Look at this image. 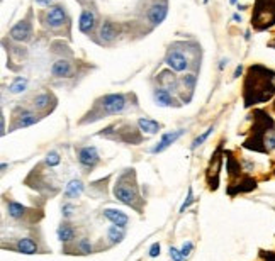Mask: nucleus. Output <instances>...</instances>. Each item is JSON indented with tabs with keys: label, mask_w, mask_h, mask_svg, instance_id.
<instances>
[{
	"label": "nucleus",
	"mask_w": 275,
	"mask_h": 261,
	"mask_svg": "<svg viewBox=\"0 0 275 261\" xmlns=\"http://www.w3.org/2000/svg\"><path fill=\"white\" fill-rule=\"evenodd\" d=\"M253 131V129H252ZM255 136L252 139H248L245 143V148L248 149H255V151H262V153H270L275 149V129H274V122L269 119V115L260 121H257V127H255Z\"/></svg>",
	"instance_id": "obj_1"
},
{
	"label": "nucleus",
	"mask_w": 275,
	"mask_h": 261,
	"mask_svg": "<svg viewBox=\"0 0 275 261\" xmlns=\"http://www.w3.org/2000/svg\"><path fill=\"white\" fill-rule=\"evenodd\" d=\"M136 173L134 170H126L121 176L117 178L116 181V186H114V197L117 198L119 202L126 205H131L134 209L139 210V207L136 205L139 198V193H138V186H136Z\"/></svg>",
	"instance_id": "obj_2"
},
{
	"label": "nucleus",
	"mask_w": 275,
	"mask_h": 261,
	"mask_svg": "<svg viewBox=\"0 0 275 261\" xmlns=\"http://www.w3.org/2000/svg\"><path fill=\"white\" fill-rule=\"evenodd\" d=\"M100 105L107 114H119L126 109V98L121 93H109L100 100Z\"/></svg>",
	"instance_id": "obj_3"
},
{
	"label": "nucleus",
	"mask_w": 275,
	"mask_h": 261,
	"mask_svg": "<svg viewBox=\"0 0 275 261\" xmlns=\"http://www.w3.org/2000/svg\"><path fill=\"white\" fill-rule=\"evenodd\" d=\"M221 163H223V158H221V148L214 153L211 160V165L207 168V185L211 190H216L217 185H219V170H221Z\"/></svg>",
	"instance_id": "obj_4"
},
{
	"label": "nucleus",
	"mask_w": 275,
	"mask_h": 261,
	"mask_svg": "<svg viewBox=\"0 0 275 261\" xmlns=\"http://www.w3.org/2000/svg\"><path fill=\"white\" fill-rule=\"evenodd\" d=\"M79 161H80L82 167L93 168L98 161H100V156H98L97 149L93 146H87V148L79 149Z\"/></svg>",
	"instance_id": "obj_5"
},
{
	"label": "nucleus",
	"mask_w": 275,
	"mask_h": 261,
	"mask_svg": "<svg viewBox=\"0 0 275 261\" xmlns=\"http://www.w3.org/2000/svg\"><path fill=\"white\" fill-rule=\"evenodd\" d=\"M32 36V29H31V24L27 20H20V22L15 24L14 27L10 29V37L15 41H29Z\"/></svg>",
	"instance_id": "obj_6"
},
{
	"label": "nucleus",
	"mask_w": 275,
	"mask_h": 261,
	"mask_svg": "<svg viewBox=\"0 0 275 261\" xmlns=\"http://www.w3.org/2000/svg\"><path fill=\"white\" fill-rule=\"evenodd\" d=\"M183 134V131L182 129H179V131H172V132H167V134H163L162 136V139L158 141V144L155 146L153 149H151V153L153 155H157V153H162V151H165V149L168 146H172V144L177 141L180 136Z\"/></svg>",
	"instance_id": "obj_7"
},
{
	"label": "nucleus",
	"mask_w": 275,
	"mask_h": 261,
	"mask_svg": "<svg viewBox=\"0 0 275 261\" xmlns=\"http://www.w3.org/2000/svg\"><path fill=\"white\" fill-rule=\"evenodd\" d=\"M167 65L170 66L172 70H175V72H183V70H187L188 61H187L185 55H182V53H179V51H174L167 56Z\"/></svg>",
	"instance_id": "obj_8"
},
{
	"label": "nucleus",
	"mask_w": 275,
	"mask_h": 261,
	"mask_svg": "<svg viewBox=\"0 0 275 261\" xmlns=\"http://www.w3.org/2000/svg\"><path fill=\"white\" fill-rule=\"evenodd\" d=\"M104 217L109 219L114 226H119V227H122V229L128 226V221H129L128 215L122 212V210H117V209H105L104 210Z\"/></svg>",
	"instance_id": "obj_9"
},
{
	"label": "nucleus",
	"mask_w": 275,
	"mask_h": 261,
	"mask_svg": "<svg viewBox=\"0 0 275 261\" xmlns=\"http://www.w3.org/2000/svg\"><path fill=\"white\" fill-rule=\"evenodd\" d=\"M65 19H67V15H65V9L61 5L51 7V10L48 12V17H46L49 27H60L65 22Z\"/></svg>",
	"instance_id": "obj_10"
},
{
	"label": "nucleus",
	"mask_w": 275,
	"mask_h": 261,
	"mask_svg": "<svg viewBox=\"0 0 275 261\" xmlns=\"http://www.w3.org/2000/svg\"><path fill=\"white\" fill-rule=\"evenodd\" d=\"M167 3H155L153 7L150 9V14H148V17H150V22L153 24V26H158V24H162L163 20L167 17Z\"/></svg>",
	"instance_id": "obj_11"
},
{
	"label": "nucleus",
	"mask_w": 275,
	"mask_h": 261,
	"mask_svg": "<svg viewBox=\"0 0 275 261\" xmlns=\"http://www.w3.org/2000/svg\"><path fill=\"white\" fill-rule=\"evenodd\" d=\"M93 27H95V15H93V12L84 10L80 15V20H79V29L84 32V34H90Z\"/></svg>",
	"instance_id": "obj_12"
},
{
	"label": "nucleus",
	"mask_w": 275,
	"mask_h": 261,
	"mask_svg": "<svg viewBox=\"0 0 275 261\" xmlns=\"http://www.w3.org/2000/svg\"><path fill=\"white\" fill-rule=\"evenodd\" d=\"M51 73L58 78H67L72 75V65H70L67 60H58L56 63H53Z\"/></svg>",
	"instance_id": "obj_13"
},
{
	"label": "nucleus",
	"mask_w": 275,
	"mask_h": 261,
	"mask_svg": "<svg viewBox=\"0 0 275 261\" xmlns=\"http://www.w3.org/2000/svg\"><path fill=\"white\" fill-rule=\"evenodd\" d=\"M15 250L22 255H34V253H38V244L29 238H22L15 244Z\"/></svg>",
	"instance_id": "obj_14"
},
{
	"label": "nucleus",
	"mask_w": 275,
	"mask_h": 261,
	"mask_svg": "<svg viewBox=\"0 0 275 261\" xmlns=\"http://www.w3.org/2000/svg\"><path fill=\"white\" fill-rule=\"evenodd\" d=\"M82 192H84V183H82V180H72V181H68L67 188H65V197L77 198L82 195Z\"/></svg>",
	"instance_id": "obj_15"
},
{
	"label": "nucleus",
	"mask_w": 275,
	"mask_h": 261,
	"mask_svg": "<svg viewBox=\"0 0 275 261\" xmlns=\"http://www.w3.org/2000/svg\"><path fill=\"white\" fill-rule=\"evenodd\" d=\"M38 122V115L32 114L29 110H22L17 117V122H15V127H29L32 124Z\"/></svg>",
	"instance_id": "obj_16"
},
{
	"label": "nucleus",
	"mask_w": 275,
	"mask_h": 261,
	"mask_svg": "<svg viewBox=\"0 0 275 261\" xmlns=\"http://www.w3.org/2000/svg\"><path fill=\"white\" fill-rule=\"evenodd\" d=\"M138 126H139V129L143 132H146V134H157L160 131V124L157 121H153V119H139Z\"/></svg>",
	"instance_id": "obj_17"
},
{
	"label": "nucleus",
	"mask_w": 275,
	"mask_h": 261,
	"mask_svg": "<svg viewBox=\"0 0 275 261\" xmlns=\"http://www.w3.org/2000/svg\"><path fill=\"white\" fill-rule=\"evenodd\" d=\"M155 102L158 103L160 107H168V105H172V95L168 90L165 88H157L155 90Z\"/></svg>",
	"instance_id": "obj_18"
},
{
	"label": "nucleus",
	"mask_w": 275,
	"mask_h": 261,
	"mask_svg": "<svg viewBox=\"0 0 275 261\" xmlns=\"http://www.w3.org/2000/svg\"><path fill=\"white\" fill-rule=\"evenodd\" d=\"M7 210H9V215L12 219H22L27 212L26 207L22 204H17V202H9L7 204Z\"/></svg>",
	"instance_id": "obj_19"
},
{
	"label": "nucleus",
	"mask_w": 275,
	"mask_h": 261,
	"mask_svg": "<svg viewBox=\"0 0 275 261\" xmlns=\"http://www.w3.org/2000/svg\"><path fill=\"white\" fill-rule=\"evenodd\" d=\"M117 36V31H116V27H114V24L112 22H104L102 24V27H100V37L104 41H112L114 37Z\"/></svg>",
	"instance_id": "obj_20"
},
{
	"label": "nucleus",
	"mask_w": 275,
	"mask_h": 261,
	"mask_svg": "<svg viewBox=\"0 0 275 261\" xmlns=\"http://www.w3.org/2000/svg\"><path fill=\"white\" fill-rule=\"evenodd\" d=\"M75 238V231L68 226V224H61L58 227V239L61 243H68Z\"/></svg>",
	"instance_id": "obj_21"
},
{
	"label": "nucleus",
	"mask_w": 275,
	"mask_h": 261,
	"mask_svg": "<svg viewBox=\"0 0 275 261\" xmlns=\"http://www.w3.org/2000/svg\"><path fill=\"white\" fill-rule=\"evenodd\" d=\"M107 238L110 239V243L112 244H117L124 239V231H122V227H119V226H110L109 231H107Z\"/></svg>",
	"instance_id": "obj_22"
},
{
	"label": "nucleus",
	"mask_w": 275,
	"mask_h": 261,
	"mask_svg": "<svg viewBox=\"0 0 275 261\" xmlns=\"http://www.w3.org/2000/svg\"><path fill=\"white\" fill-rule=\"evenodd\" d=\"M26 87H27V80L26 78H15L14 82H12V85H10V92L12 93H20V92H24L26 90Z\"/></svg>",
	"instance_id": "obj_23"
},
{
	"label": "nucleus",
	"mask_w": 275,
	"mask_h": 261,
	"mask_svg": "<svg viewBox=\"0 0 275 261\" xmlns=\"http://www.w3.org/2000/svg\"><path fill=\"white\" fill-rule=\"evenodd\" d=\"M49 105V95L48 93H41L34 97V107L36 109H46Z\"/></svg>",
	"instance_id": "obj_24"
},
{
	"label": "nucleus",
	"mask_w": 275,
	"mask_h": 261,
	"mask_svg": "<svg viewBox=\"0 0 275 261\" xmlns=\"http://www.w3.org/2000/svg\"><path fill=\"white\" fill-rule=\"evenodd\" d=\"M212 131H214V127H209V129L207 131H204L202 132V134H200V136H197V138L194 139V143H192V149H195L197 146H200V144H202L204 143V141H206L207 138H209V136H211L212 134Z\"/></svg>",
	"instance_id": "obj_25"
},
{
	"label": "nucleus",
	"mask_w": 275,
	"mask_h": 261,
	"mask_svg": "<svg viewBox=\"0 0 275 261\" xmlns=\"http://www.w3.org/2000/svg\"><path fill=\"white\" fill-rule=\"evenodd\" d=\"M60 161H61V158H60V155L56 151H49L46 155V165L48 167H58Z\"/></svg>",
	"instance_id": "obj_26"
},
{
	"label": "nucleus",
	"mask_w": 275,
	"mask_h": 261,
	"mask_svg": "<svg viewBox=\"0 0 275 261\" xmlns=\"http://www.w3.org/2000/svg\"><path fill=\"white\" fill-rule=\"evenodd\" d=\"M79 250L82 253H85V255L92 251V244H90V241L87 238H84V239H80V241H79Z\"/></svg>",
	"instance_id": "obj_27"
},
{
	"label": "nucleus",
	"mask_w": 275,
	"mask_h": 261,
	"mask_svg": "<svg viewBox=\"0 0 275 261\" xmlns=\"http://www.w3.org/2000/svg\"><path fill=\"white\" fill-rule=\"evenodd\" d=\"M170 256L174 261H185L187 260V258H183V255L180 253V250H177V248H174V246L170 248Z\"/></svg>",
	"instance_id": "obj_28"
},
{
	"label": "nucleus",
	"mask_w": 275,
	"mask_h": 261,
	"mask_svg": "<svg viewBox=\"0 0 275 261\" xmlns=\"http://www.w3.org/2000/svg\"><path fill=\"white\" fill-rule=\"evenodd\" d=\"M73 210H75V207H73V204H65L63 207H61V212H63V217L70 219L73 215Z\"/></svg>",
	"instance_id": "obj_29"
},
{
	"label": "nucleus",
	"mask_w": 275,
	"mask_h": 261,
	"mask_svg": "<svg viewBox=\"0 0 275 261\" xmlns=\"http://www.w3.org/2000/svg\"><path fill=\"white\" fill-rule=\"evenodd\" d=\"M192 202H194V195H192V188H188L187 198H185V202L182 204V207H180V212H185V209L192 204Z\"/></svg>",
	"instance_id": "obj_30"
},
{
	"label": "nucleus",
	"mask_w": 275,
	"mask_h": 261,
	"mask_svg": "<svg viewBox=\"0 0 275 261\" xmlns=\"http://www.w3.org/2000/svg\"><path fill=\"white\" fill-rule=\"evenodd\" d=\"M192 250H194V244H192L190 241H187V243H183V246H182V250H180V253L183 255V258H187V256L192 253Z\"/></svg>",
	"instance_id": "obj_31"
},
{
	"label": "nucleus",
	"mask_w": 275,
	"mask_h": 261,
	"mask_svg": "<svg viewBox=\"0 0 275 261\" xmlns=\"http://www.w3.org/2000/svg\"><path fill=\"white\" fill-rule=\"evenodd\" d=\"M160 255V244L158 243H153L150 248V256L151 258H157V256Z\"/></svg>",
	"instance_id": "obj_32"
},
{
	"label": "nucleus",
	"mask_w": 275,
	"mask_h": 261,
	"mask_svg": "<svg viewBox=\"0 0 275 261\" xmlns=\"http://www.w3.org/2000/svg\"><path fill=\"white\" fill-rule=\"evenodd\" d=\"M262 256H264L265 261H275V253L272 251H262Z\"/></svg>",
	"instance_id": "obj_33"
},
{
	"label": "nucleus",
	"mask_w": 275,
	"mask_h": 261,
	"mask_svg": "<svg viewBox=\"0 0 275 261\" xmlns=\"http://www.w3.org/2000/svg\"><path fill=\"white\" fill-rule=\"evenodd\" d=\"M183 84H187V85L194 87V84H195V77H194V75H187V77L183 78Z\"/></svg>",
	"instance_id": "obj_34"
},
{
	"label": "nucleus",
	"mask_w": 275,
	"mask_h": 261,
	"mask_svg": "<svg viewBox=\"0 0 275 261\" xmlns=\"http://www.w3.org/2000/svg\"><path fill=\"white\" fill-rule=\"evenodd\" d=\"M36 2H38L39 5H49V3H51L53 0H36Z\"/></svg>",
	"instance_id": "obj_35"
},
{
	"label": "nucleus",
	"mask_w": 275,
	"mask_h": 261,
	"mask_svg": "<svg viewBox=\"0 0 275 261\" xmlns=\"http://www.w3.org/2000/svg\"><path fill=\"white\" fill-rule=\"evenodd\" d=\"M241 70H243V68H241V66H238V68H236V72H235V77H240Z\"/></svg>",
	"instance_id": "obj_36"
},
{
	"label": "nucleus",
	"mask_w": 275,
	"mask_h": 261,
	"mask_svg": "<svg viewBox=\"0 0 275 261\" xmlns=\"http://www.w3.org/2000/svg\"><path fill=\"white\" fill-rule=\"evenodd\" d=\"M231 3H236V0H231Z\"/></svg>",
	"instance_id": "obj_37"
}]
</instances>
